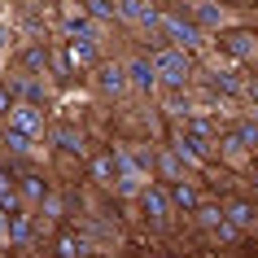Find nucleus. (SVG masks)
Here are the masks:
<instances>
[{
  "label": "nucleus",
  "instance_id": "obj_1",
  "mask_svg": "<svg viewBox=\"0 0 258 258\" xmlns=\"http://www.w3.org/2000/svg\"><path fill=\"white\" fill-rule=\"evenodd\" d=\"M153 70H158V83H166V88H188V79H192V61L184 48H158Z\"/></svg>",
  "mask_w": 258,
  "mask_h": 258
},
{
  "label": "nucleus",
  "instance_id": "obj_2",
  "mask_svg": "<svg viewBox=\"0 0 258 258\" xmlns=\"http://www.w3.org/2000/svg\"><path fill=\"white\" fill-rule=\"evenodd\" d=\"M158 31H162V40H171V48L202 44V27L188 22V18H179V14H158Z\"/></svg>",
  "mask_w": 258,
  "mask_h": 258
},
{
  "label": "nucleus",
  "instance_id": "obj_3",
  "mask_svg": "<svg viewBox=\"0 0 258 258\" xmlns=\"http://www.w3.org/2000/svg\"><path fill=\"white\" fill-rule=\"evenodd\" d=\"M5 127H14V132L35 140V136H44V109L35 101H14L9 114H5Z\"/></svg>",
  "mask_w": 258,
  "mask_h": 258
},
{
  "label": "nucleus",
  "instance_id": "obj_4",
  "mask_svg": "<svg viewBox=\"0 0 258 258\" xmlns=\"http://www.w3.org/2000/svg\"><path fill=\"white\" fill-rule=\"evenodd\" d=\"M140 210H145V219H149L153 228H166V219H171V197H166V184H145L140 188Z\"/></svg>",
  "mask_w": 258,
  "mask_h": 258
},
{
  "label": "nucleus",
  "instance_id": "obj_5",
  "mask_svg": "<svg viewBox=\"0 0 258 258\" xmlns=\"http://www.w3.org/2000/svg\"><path fill=\"white\" fill-rule=\"evenodd\" d=\"M66 57L75 70H96L101 66V48H96V35H70L66 40Z\"/></svg>",
  "mask_w": 258,
  "mask_h": 258
},
{
  "label": "nucleus",
  "instance_id": "obj_6",
  "mask_svg": "<svg viewBox=\"0 0 258 258\" xmlns=\"http://www.w3.org/2000/svg\"><path fill=\"white\" fill-rule=\"evenodd\" d=\"M127 88H136V92H153L158 88V70H153V57H132L127 61Z\"/></svg>",
  "mask_w": 258,
  "mask_h": 258
},
{
  "label": "nucleus",
  "instance_id": "obj_7",
  "mask_svg": "<svg viewBox=\"0 0 258 258\" xmlns=\"http://www.w3.org/2000/svg\"><path fill=\"white\" fill-rule=\"evenodd\" d=\"M223 53H232L236 61H249L254 66L258 61V35L254 31H228L223 35Z\"/></svg>",
  "mask_w": 258,
  "mask_h": 258
},
{
  "label": "nucleus",
  "instance_id": "obj_8",
  "mask_svg": "<svg viewBox=\"0 0 258 258\" xmlns=\"http://www.w3.org/2000/svg\"><path fill=\"white\" fill-rule=\"evenodd\" d=\"M223 219H228L236 232H254L258 228V206L245 202V197H232V202L223 206Z\"/></svg>",
  "mask_w": 258,
  "mask_h": 258
},
{
  "label": "nucleus",
  "instance_id": "obj_9",
  "mask_svg": "<svg viewBox=\"0 0 258 258\" xmlns=\"http://www.w3.org/2000/svg\"><path fill=\"white\" fill-rule=\"evenodd\" d=\"M96 88H101L105 96L127 92V70H122L118 61H101V66H96Z\"/></svg>",
  "mask_w": 258,
  "mask_h": 258
},
{
  "label": "nucleus",
  "instance_id": "obj_10",
  "mask_svg": "<svg viewBox=\"0 0 258 258\" xmlns=\"http://www.w3.org/2000/svg\"><path fill=\"white\" fill-rule=\"evenodd\" d=\"M118 18L127 22H145V27H158V9L149 0H118Z\"/></svg>",
  "mask_w": 258,
  "mask_h": 258
},
{
  "label": "nucleus",
  "instance_id": "obj_11",
  "mask_svg": "<svg viewBox=\"0 0 258 258\" xmlns=\"http://www.w3.org/2000/svg\"><path fill=\"white\" fill-rule=\"evenodd\" d=\"M171 153H175L184 166H206V149H202V145H197L192 136H184V132L171 140Z\"/></svg>",
  "mask_w": 258,
  "mask_h": 258
},
{
  "label": "nucleus",
  "instance_id": "obj_12",
  "mask_svg": "<svg viewBox=\"0 0 258 258\" xmlns=\"http://www.w3.org/2000/svg\"><path fill=\"white\" fill-rule=\"evenodd\" d=\"M166 197H171V206H175V210H184V215H192V210L202 206V197H197V188H192L188 179H175V184L166 188Z\"/></svg>",
  "mask_w": 258,
  "mask_h": 258
},
{
  "label": "nucleus",
  "instance_id": "obj_13",
  "mask_svg": "<svg viewBox=\"0 0 258 258\" xmlns=\"http://www.w3.org/2000/svg\"><path fill=\"white\" fill-rule=\"evenodd\" d=\"M0 210H22V192H18V175L9 166H0Z\"/></svg>",
  "mask_w": 258,
  "mask_h": 258
},
{
  "label": "nucleus",
  "instance_id": "obj_14",
  "mask_svg": "<svg viewBox=\"0 0 258 258\" xmlns=\"http://www.w3.org/2000/svg\"><path fill=\"white\" fill-rule=\"evenodd\" d=\"M18 192H22V197H27L31 206H44V197H48V179L44 175H18Z\"/></svg>",
  "mask_w": 258,
  "mask_h": 258
},
{
  "label": "nucleus",
  "instance_id": "obj_15",
  "mask_svg": "<svg viewBox=\"0 0 258 258\" xmlns=\"http://www.w3.org/2000/svg\"><path fill=\"white\" fill-rule=\"evenodd\" d=\"M92 179L96 184H114V179H118V171H114V149H105V153L92 158Z\"/></svg>",
  "mask_w": 258,
  "mask_h": 258
},
{
  "label": "nucleus",
  "instance_id": "obj_16",
  "mask_svg": "<svg viewBox=\"0 0 258 258\" xmlns=\"http://www.w3.org/2000/svg\"><path fill=\"white\" fill-rule=\"evenodd\" d=\"M53 145L66 153H83V132H75V127H53Z\"/></svg>",
  "mask_w": 258,
  "mask_h": 258
},
{
  "label": "nucleus",
  "instance_id": "obj_17",
  "mask_svg": "<svg viewBox=\"0 0 258 258\" xmlns=\"http://www.w3.org/2000/svg\"><path fill=\"white\" fill-rule=\"evenodd\" d=\"M27 236H31V215L27 210H14L9 215V245H27Z\"/></svg>",
  "mask_w": 258,
  "mask_h": 258
},
{
  "label": "nucleus",
  "instance_id": "obj_18",
  "mask_svg": "<svg viewBox=\"0 0 258 258\" xmlns=\"http://www.w3.org/2000/svg\"><path fill=\"white\" fill-rule=\"evenodd\" d=\"M192 215H197V223H202V228L219 232V223H223V206H215V202H202L197 210H192Z\"/></svg>",
  "mask_w": 258,
  "mask_h": 258
},
{
  "label": "nucleus",
  "instance_id": "obj_19",
  "mask_svg": "<svg viewBox=\"0 0 258 258\" xmlns=\"http://www.w3.org/2000/svg\"><path fill=\"white\" fill-rule=\"evenodd\" d=\"M83 14L88 18H101V22H109V18H118V5L114 0H79Z\"/></svg>",
  "mask_w": 258,
  "mask_h": 258
},
{
  "label": "nucleus",
  "instance_id": "obj_20",
  "mask_svg": "<svg viewBox=\"0 0 258 258\" xmlns=\"http://www.w3.org/2000/svg\"><path fill=\"white\" fill-rule=\"evenodd\" d=\"M5 149L22 158V153H31V149H35V140H31V136H22V132H14V127H5Z\"/></svg>",
  "mask_w": 258,
  "mask_h": 258
},
{
  "label": "nucleus",
  "instance_id": "obj_21",
  "mask_svg": "<svg viewBox=\"0 0 258 258\" xmlns=\"http://www.w3.org/2000/svg\"><path fill=\"white\" fill-rule=\"evenodd\" d=\"M232 136L241 140V149H258V122H254V118L236 122V132H232Z\"/></svg>",
  "mask_w": 258,
  "mask_h": 258
},
{
  "label": "nucleus",
  "instance_id": "obj_22",
  "mask_svg": "<svg viewBox=\"0 0 258 258\" xmlns=\"http://www.w3.org/2000/svg\"><path fill=\"white\" fill-rule=\"evenodd\" d=\"M158 166H162V175L171 179V184H175V179H184V171H179V158L171 153V145H166V149L158 153Z\"/></svg>",
  "mask_w": 258,
  "mask_h": 258
},
{
  "label": "nucleus",
  "instance_id": "obj_23",
  "mask_svg": "<svg viewBox=\"0 0 258 258\" xmlns=\"http://www.w3.org/2000/svg\"><path fill=\"white\" fill-rule=\"evenodd\" d=\"M57 254H61V258H79L83 254V241L75 236V232H61V236H57Z\"/></svg>",
  "mask_w": 258,
  "mask_h": 258
},
{
  "label": "nucleus",
  "instance_id": "obj_24",
  "mask_svg": "<svg viewBox=\"0 0 258 258\" xmlns=\"http://www.w3.org/2000/svg\"><path fill=\"white\" fill-rule=\"evenodd\" d=\"M210 88H215V92H228V96L241 92V83L232 79V75H215V79H210Z\"/></svg>",
  "mask_w": 258,
  "mask_h": 258
},
{
  "label": "nucleus",
  "instance_id": "obj_25",
  "mask_svg": "<svg viewBox=\"0 0 258 258\" xmlns=\"http://www.w3.org/2000/svg\"><path fill=\"white\" fill-rule=\"evenodd\" d=\"M219 18H223V14H219L215 5H197V22H202V27H215Z\"/></svg>",
  "mask_w": 258,
  "mask_h": 258
},
{
  "label": "nucleus",
  "instance_id": "obj_26",
  "mask_svg": "<svg viewBox=\"0 0 258 258\" xmlns=\"http://www.w3.org/2000/svg\"><path fill=\"white\" fill-rule=\"evenodd\" d=\"M40 210H48V215H61V197H57V192H48V197H44V206Z\"/></svg>",
  "mask_w": 258,
  "mask_h": 258
},
{
  "label": "nucleus",
  "instance_id": "obj_27",
  "mask_svg": "<svg viewBox=\"0 0 258 258\" xmlns=\"http://www.w3.org/2000/svg\"><path fill=\"white\" fill-rule=\"evenodd\" d=\"M0 245H9V210H0Z\"/></svg>",
  "mask_w": 258,
  "mask_h": 258
},
{
  "label": "nucleus",
  "instance_id": "obj_28",
  "mask_svg": "<svg viewBox=\"0 0 258 258\" xmlns=\"http://www.w3.org/2000/svg\"><path fill=\"white\" fill-rule=\"evenodd\" d=\"M254 122H258V105H254Z\"/></svg>",
  "mask_w": 258,
  "mask_h": 258
},
{
  "label": "nucleus",
  "instance_id": "obj_29",
  "mask_svg": "<svg viewBox=\"0 0 258 258\" xmlns=\"http://www.w3.org/2000/svg\"><path fill=\"white\" fill-rule=\"evenodd\" d=\"M254 192H258V175H254Z\"/></svg>",
  "mask_w": 258,
  "mask_h": 258
},
{
  "label": "nucleus",
  "instance_id": "obj_30",
  "mask_svg": "<svg viewBox=\"0 0 258 258\" xmlns=\"http://www.w3.org/2000/svg\"><path fill=\"white\" fill-rule=\"evenodd\" d=\"M0 61H5V57H0Z\"/></svg>",
  "mask_w": 258,
  "mask_h": 258
}]
</instances>
